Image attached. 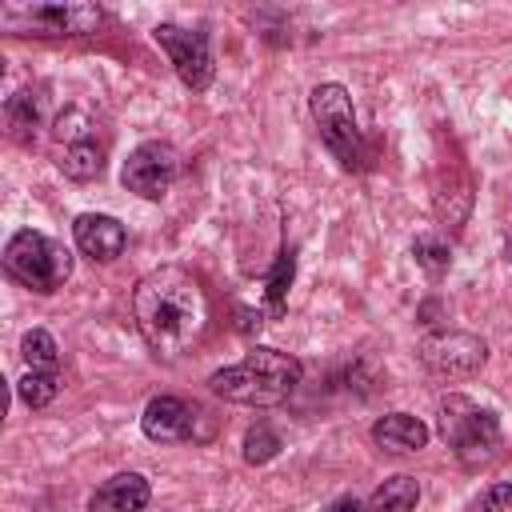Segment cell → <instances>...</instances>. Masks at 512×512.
<instances>
[{"mask_svg": "<svg viewBox=\"0 0 512 512\" xmlns=\"http://www.w3.org/2000/svg\"><path fill=\"white\" fill-rule=\"evenodd\" d=\"M132 316L148 348L164 360L188 352L208 328V296L188 268L164 264L140 276L132 292Z\"/></svg>", "mask_w": 512, "mask_h": 512, "instance_id": "obj_1", "label": "cell"}, {"mask_svg": "<svg viewBox=\"0 0 512 512\" xmlns=\"http://www.w3.org/2000/svg\"><path fill=\"white\" fill-rule=\"evenodd\" d=\"M300 360L280 352V348H252L240 364L216 368L208 376V388L228 400V404H252V408H268L288 400V392L300 384Z\"/></svg>", "mask_w": 512, "mask_h": 512, "instance_id": "obj_2", "label": "cell"}, {"mask_svg": "<svg viewBox=\"0 0 512 512\" xmlns=\"http://www.w3.org/2000/svg\"><path fill=\"white\" fill-rule=\"evenodd\" d=\"M4 268L12 280H20L24 288L32 292H56L64 288V280L72 276V256L64 244H56L52 236L44 232H32V228H20L12 232V240L4 244Z\"/></svg>", "mask_w": 512, "mask_h": 512, "instance_id": "obj_3", "label": "cell"}, {"mask_svg": "<svg viewBox=\"0 0 512 512\" xmlns=\"http://www.w3.org/2000/svg\"><path fill=\"white\" fill-rule=\"evenodd\" d=\"M440 436L460 456V464H488L500 448V420L492 408H480L468 396H448L440 404Z\"/></svg>", "mask_w": 512, "mask_h": 512, "instance_id": "obj_4", "label": "cell"}, {"mask_svg": "<svg viewBox=\"0 0 512 512\" xmlns=\"http://www.w3.org/2000/svg\"><path fill=\"white\" fill-rule=\"evenodd\" d=\"M100 8L96 4H24V8H4L0 24L20 36H88L100 28Z\"/></svg>", "mask_w": 512, "mask_h": 512, "instance_id": "obj_5", "label": "cell"}, {"mask_svg": "<svg viewBox=\"0 0 512 512\" xmlns=\"http://www.w3.org/2000/svg\"><path fill=\"white\" fill-rule=\"evenodd\" d=\"M312 120L324 136V144L352 168L360 160V128H356V112H352V96L344 84H316L308 96Z\"/></svg>", "mask_w": 512, "mask_h": 512, "instance_id": "obj_6", "label": "cell"}, {"mask_svg": "<svg viewBox=\"0 0 512 512\" xmlns=\"http://www.w3.org/2000/svg\"><path fill=\"white\" fill-rule=\"evenodd\" d=\"M420 360L428 372H436L444 380H468L484 368L488 344L472 332H432L420 340Z\"/></svg>", "mask_w": 512, "mask_h": 512, "instance_id": "obj_7", "label": "cell"}, {"mask_svg": "<svg viewBox=\"0 0 512 512\" xmlns=\"http://www.w3.org/2000/svg\"><path fill=\"white\" fill-rule=\"evenodd\" d=\"M176 172H180L176 148L172 144H160V140H148V144H140V148L128 152L120 180H124L128 192H136L144 200H160V196H168Z\"/></svg>", "mask_w": 512, "mask_h": 512, "instance_id": "obj_8", "label": "cell"}, {"mask_svg": "<svg viewBox=\"0 0 512 512\" xmlns=\"http://www.w3.org/2000/svg\"><path fill=\"white\" fill-rule=\"evenodd\" d=\"M152 36H156V44L168 52L176 76H180L192 92H204V88L212 84L216 64H212V52H208L204 32H188V28H176V24H156Z\"/></svg>", "mask_w": 512, "mask_h": 512, "instance_id": "obj_9", "label": "cell"}, {"mask_svg": "<svg viewBox=\"0 0 512 512\" xmlns=\"http://www.w3.org/2000/svg\"><path fill=\"white\" fill-rule=\"evenodd\" d=\"M140 428L156 444H176V440H188L196 432V412L180 396H152L144 416H140Z\"/></svg>", "mask_w": 512, "mask_h": 512, "instance_id": "obj_10", "label": "cell"}, {"mask_svg": "<svg viewBox=\"0 0 512 512\" xmlns=\"http://www.w3.org/2000/svg\"><path fill=\"white\" fill-rule=\"evenodd\" d=\"M72 240H76V248L88 256V260H116L120 252H124V244H128V236H124V224L116 220V216H104V212H84V216H76V224H72Z\"/></svg>", "mask_w": 512, "mask_h": 512, "instance_id": "obj_11", "label": "cell"}, {"mask_svg": "<svg viewBox=\"0 0 512 512\" xmlns=\"http://www.w3.org/2000/svg\"><path fill=\"white\" fill-rule=\"evenodd\" d=\"M152 488L140 472H116L88 496V512H144Z\"/></svg>", "mask_w": 512, "mask_h": 512, "instance_id": "obj_12", "label": "cell"}, {"mask_svg": "<svg viewBox=\"0 0 512 512\" xmlns=\"http://www.w3.org/2000/svg\"><path fill=\"white\" fill-rule=\"evenodd\" d=\"M372 440L384 452H420L428 444V428L408 412H388L372 424Z\"/></svg>", "mask_w": 512, "mask_h": 512, "instance_id": "obj_13", "label": "cell"}, {"mask_svg": "<svg viewBox=\"0 0 512 512\" xmlns=\"http://www.w3.org/2000/svg\"><path fill=\"white\" fill-rule=\"evenodd\" d=\"M420 500V484L412 476H388L372 496L364 512H412Z\"/></svg>", "mask_w": 512, "mask_h": 512, "instance_id": "obj_14", "label": "cell"}, {"mask_svg": "<svg viewBox=\"0 0 512 512\" xmlns=\"http://www.w3.org/2000/svg\"><path fill=\"white\" fill-rule=\"evenodd\" d=\"M60 172H64L68 180H76V184L96 180V176L104 172V152H100V144H92V140L68 144L64 156H60Z\"/></svg>", "mask_w": 512, "mask_h": 512, "instance_id": "obj_15", "label": "cell"}, {"mask_svg": "<svg viewBox=\"0 0 512 512\" xmlns=\"http://www.w3.org/2000/svg\"><path fill=\"white\" fill-rule=\"evenodd\" d=\"M292 276H296V252H280L276 268H272V272H268V280H264V300H268V312H272V316H280V312H284V300H288Z\"/></svg>", "mask_w": 512, "mask_h": 512, "instance_id": "obj_16", "label": "cell"}, {"mask_svg": "<svg viewBox=\"0 0 512 512\" xmlns=\"http://www.w3.org/2000/svg\"><path fill=\"white\" fill-rule=\"evenodd\" d=\"M412 256H416V264H420L432 280H440V276L452 268V252H448V244H444L440 236H432V232H424V236L412 240Z\"/></svg>", "mask_w": 512, "mask_h": 512, "instance_id": "obj_17", "label": "cell"}, {"mask_svg": "<svg viewBox=\"0 0 512 512\" xmlns=\"http://www.w3.org/2000/svg\"><path fill=\"white\" fill-rule=\"evenodd\" d=\"M20 352H24L28 368H36V372H56V364H60V348H56V340H52L44 328H32V332H24V340H20Z\"/></svg>", "mask_w": 512, "mask_h": 512, "instance_id": "obj_18", "label": "cell"}, {"mask_svg": "<svg viewBox=\"0 0 512 512\" xmlns=\"http://www.w3.org/2000/svg\"><path fill=\"white\" fill-rule=\"evenodd\" d=\"M56 392H60L56 372H36V368H28V372L20 376V384H16V396H20L28 408H48V404L56 400Z\"/></svg>", "mask_w": 512, "mask_h": 512, "instance_id": "obj_19", "label": "cell"}, {"mask_svg": "<svg viewBox=\"0 0 512 512\" xmlns=\"http://www.w3.org/2000/svg\"><path fill=\"white\" fill-rule=\"evenodd\" d=\"M36 116H40V104H36L32 92H16V96L8 100V128H12L16 140H28V136H32Z\"/></svg>", "mask_w": 512, "mask_h": 512, "instance_id": "obj_20", "label": "cell"}, {"mask_svg": "<svg viewBox=\"0 0 512 512\" xmlns=\"http://www.w3.org/2000/svg\"><path fill=\"white\" fill-rule=\"evenodd\" d=\"M276 452H280V436H276L268 424L248 428V436H244V460H248V464H268Z\"/></svg>", "mask_w": 512, "mask_h": 512, "instance_id": "obj_21", "label": "cell"}, {"mask_svg": "<svg viewBox=\"0 0 512 512\" xmlns=\"http://www.w3.org/2000/svg\"><path fill=\"white\" fill-rule=\"evenodd\" d=\"M88 128H92V124H88V116H84V112H76V108H68V112H60V116H56V128H52V132H56V140L84 144V140H88Z\"/></svg>", "mask_w": 512, "mask_h": 512, "instance_id": "obj_22", "label": "cell"}, {"mask_svg": "<svg viewBox=\"0 0 512 512\" xmlns=\"http://www.w3.org/2000/svg\"><path fill=\"white\" fill-rule=\"evenodd\" d=\"M508 504H512V484H492V488L480 496L476 508H480V512H504Z\"/></svg>", "mask_w": 512, "mask_h": 512, "instance_id": "obj_23", "label": "cell"}, {"mask_svg": "<svg viewBox=\"0 0 512 512\" xmlns=\"http://www.w3.org/2000/svg\"><path fill=\"white\" fill-rule=\"evenodd\" d=\"M324 512H364V508H360V504H356L352 496H336V500H332V504H328Z\"/></svg>", "mask_w": 512, "mask_h": 512, "instance_id": "obj_24", "label": "cell"}, {"mask_svg": "<svg viewBox=\"0 0 512 512\" xmlns=\"http://www.w3.org/2000/svg\"><path fill=\"white\" fill-rule=\"evenodd\" d=\"M252 328H260V312L240 308V332H252Z\"/></svg>", "mask_w": 512, "mask_h": 512, "instance_id": "obj_25", "label": "cell"}]
</instances>
